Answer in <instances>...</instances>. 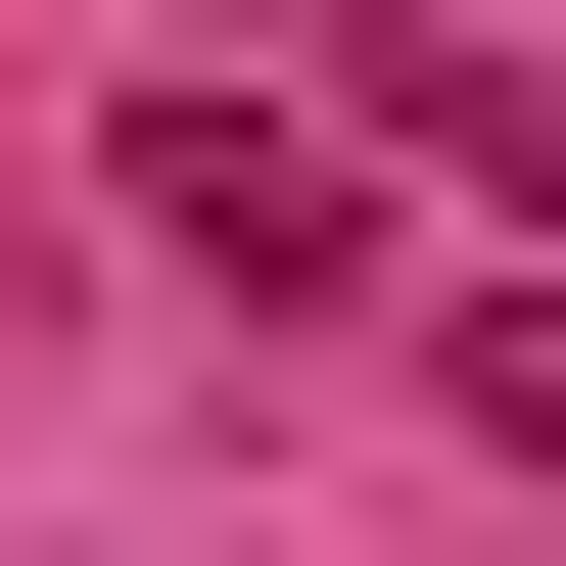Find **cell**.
Masks as SVG:
<instances>
[{
  "label": "cell",
  "instance_id": "2",
  "mask_svg": "<svg viewBox=\"0 0 566 566\" xmlns=\"http://www.w3.org/2000/svg\"><path fill=\"white\" fill-rule=\"evenodd\" d=\"M424 424H520V472H566V283H424Z\"/></svg>",
  "mask_w": 566,
  "mask_h": 566
},
{
  "label": "cell",
  "instance_id": "1",
  "mask_svg": "<svg viewBox=\"0 0 566 566\" xmlns=\"http://www.w3.org/2000/svg\"><path fill=\"white\" fill-rule=\"evenodd\" d=\"M142 237H189V283H378V142H331V95H142Z\"/></svg>",
  "mask_w": 566,
  "mask_h": 566
}]
</instances>
